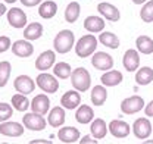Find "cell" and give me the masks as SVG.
Returning a JSON list of instances; mask_svg holds the SVG:
<instances>
[{"label":"cell","mask_w":153,"mask_h":144,"mask_svg":"<svg viewBox=\"0 0 153 144\" xmlns=\"http://www.w3.org/2000/svg\"><path fill=\"white\" fill-rule=\"evenodd\" d=\"M143 108H144V100H143V97H140V96L128 97V99L122 100V103H121V110H122L124 113H127V115L137 113V112H140Z\"/></svg>","instance_id":"cell-6"},{"label":"cell","mask_w":153,"mask_h":144,"mask_svg":"<svg viewBox=\"0 0 153 144\" xmlns=\"http://www.w3.org/2000/svg\"><path fill=\"white\" fill-rule=\"evenodd\" d=\"M93 118H94V112L87 105H81L75 113V119L79 124H88L93 121Z\"/></svg>","instance_id":"cell-22"},{"label":"cell","mask_w":153,"mask_h":144,"mask_svg":"<svg viewBox=\"0 0 153 144\" xmlns=\"http://www.w3.org/2000/svg\"><path fill=\"white\" fill-rule=\"evenodd\" d=\"M10 72H12V66L7 60L0 62V87H4L10 78Z\"/></svg>","instance_id":"cell-34"},{"label":"cell","mask_w":153,"mask_h":144,"mask_svg":"<svg viewBox=\"0 0 153 144\" xmlns=\"http://www.w3.org/2000/svg\"><path fill=\"white\" fill-rule=\"evenodd\" d=\"M97 10H99L100 15H103L108 21H112V22H116V21H119V18H121L119 10L115 7L114 4L106 3V1L99 3V4H97Z\"/></svg>","instance_id":"cell-15"},{"label":"cell","mask_w":153,"mask_h":144,"mask_svg":"<svg viewBox=\"0 0 153 144\" xmlns=\"http://www.w3.org/2000/svg\"><path fill=\"white\" fill-rule=\"evenodd\" d=\"M7 21L13 28H24L27 25V15L22 9L12 7L7 10Z\"/></svg>","instance_id":"cell-10"},{"label":"cell","mask_w":153,"mask_h":144,"mask_svg":"<svg viewBox=\"0 0 153 144\" xmlns=\"http://www.w3.org/2000/svg\"><path fill=\"white\" fill-rule=\"evenodd\" d=\"M140 16L141 19L144 21V22H153V0L150 1H147L143 7H141V10H140Z\"/></svg>","instance_id":"cell-35"},{"label":"cell","mask_w":153,"mask_h":144,"mask_svg":"<svg viewBox=\"0 0 153 144\" xmlns=\"http://www.w3.org/2000/svg\"><path fill=\"white\" fill-rule=\"evenodd\" d=\"M13 87H15V90L21 93V94H30V93H33L34 88H36V82L28 76V75H19L15 78V81H13Z\"/></svg>","instance_id":"cell-9"},{"label":"cell","mask_w":153,"mask_h":144,"mask_svg":"<svg viewBox=\"0 0 153 144\" xmlns=\"http://www.w3.org/2000/svg\"><path fill=\"white\" fill-rule=\"evenodd\" d=\"M57 138L62 141V143L71 144L75 143L76 140H79V131L74 128V126H65V128H60L59 132H57Z\"/></svg>","instance_id":"cell-17"},{"label":"cell","mask_w":153,"mask_h":144,"mask_svg":"<svg viewBox=\"0 0 153 144\" xmlns=\"http://www.w3.org/2000/svg\"><path fill=\"white\" fill-rule=\"evenodd\" d=\"M146 0H133V3H135V4H141V3H144Z\"/></svg>","instance_id":"cell-43"},{"label":"cell","mask_w":153,"mask_h":144,"mask_svg":"<svg viewBox=\"0 0 153 144\" xmlns=\"http://www.w3.org/2000/svg\"><path fill=\"white\" fill-rule=\"evenodd\" d=\"M96 47H97V38L91 34L82 36L75 46V52L78 57H88L90 54L94 53Z\"/></svg>","instance_id":"cell-1"},{"label":"cell","mask_w":153,"mask_h":144,"mask_svg":"<svg viewBox=\"0 0 153 144\" xmlns=\"http://www.w3.org/2000/svg\"><path fill=\"white\" fill-rule=\"evenodd\" d=\"M79 143H81V144H87V143H93V144H96L97 141H96V140H91V138H90L88 135H85V137H84L82 140H79Z\"/></svg>","instance_id":"cell-40"},{"label":"cell","mask_w":153,"mask_h":144,"mask_svg":"<svg viewBox=\"0 0 153 144\" xmlns=\"http://www.w3.org/2000/svg\"><path fill=\"white\" fill-rule=\"evenodd\" d=\"M10 46H12V43H10V38L9 37H6V36L0 37V53H3L7 49H10Z\"/></svg>","instance_id":"cell-37"},{"label":"cell","mask_w":153,"mask_h":144,"mask_svg":"<svg viewBox=\"0 0 153 144\" xmlns=\"http://www.w3.org/2000/svg\"><path fill=\"white\" fill-rule=\"evenodd\" d=\"M57 12V4L52 0H46L38 7V15L43 19H52Z\"/></svg>","instance_id":"cell-21"},{"label":"cell","mask_w":153,"mask_h":144,"mask_svg":"<svg viewBox=\"0 0 153 144\" xmlns=\"http://www.w3.org/2000/svg\"><path fill=\"white\" fill-rule=\"evenodd\" d=\"M74 41H75V38H74L72 31L63 30L55 37V41H53L55 50L57 53H68L74 47Z\"/></svg>","instance_id":"cell-3"},{"label":"cell","mask_w":153,"mask_h":144,"mask_svg":"<svg viewBox=\"0 0 153 144\" xmlns=\"http://www.w3.org/2000/svg\"><path fill=\"white\" fill-rule=\"evenodd\" d=\"M144 112H146V116H153V100L144 108Z\"/></svg>","instance_id":"cell-39"},{"label":"cell","mask_w":153,"mask_h":144,"mask_svg":"<svg viewBox=\"0 0 153 144\" xmlns=\"http://www.w3.org/2000/svg\"><path fill=\"white\" fill-rule=\"evenodd\" d=\"M43 34V27L41 24L38 22H31L25 30H24V38L28 40V41H33V40H38Z\"/></svg>","instance_id":"cell-24"},{"label":"cell","mask_w":153,"mask_h":144,"mask_svg":"<svg viewBox=\"0 0 153 144\" xmlns=\"http://www.w3.org/2000/svg\"><path fill=\"white\" fill-rule=\"evenodd\" d=\"M65 118H66V115H65L63 108L56 106V108H53L52 110H50V113H49V119H47V121H49V124L53 126V128H57V126L63 125Z\"/></svg>","instance_id":"cell-20"},{"label":"cell","mask_w":153,"mask_h":144,"mask_svg":"<svg viewBox=\"0 0 153 144\" xmlns=\"http://www.w3.org/2000/svg\"><path fill=\"white\" fill-rule=\"evenodd\" d=\"M31 109H33V112L44 116L49 112V109H50V100H49V97L46 94H38V96H36L33 99V102H31Z\"/></svg>","instance_id":"cell-13"},{"label":"cell","mask_w":153,"mask_h":144,"mask_svg":"<svg viewBox=\"0 0 153 144\" xmlns=\"http://www.w3.org/2000/svg\"><path fill=\"white\" fill-rule=\"evenodd\" d=\"M84 28L88 33H100L105 28V21L99 16H88L84 21Z\"/></svg>","instance_id":"cell-25"},{"label":"cell","mask_w":153,"mask_h":144,"mask_svg":"<svg viewBox=\"0 0 153 144\" xmlns=\"http://www.w3.org/2000/svg\"><path fill=\"white\" fill-rule=\"evenodd\" d=\"M106 99H108L106 88L102 87V85H96L93 91H91V103L96 105V106H102V105H105Z\"/></svg>","instance_id":"cell-28"},{"label":"cell","mask_w":153,"mask_h":144,"mask_svg":"<svg viewBox=\"0 0 153 144\" xmlns=\"http://www.w3.org/2000/svg\"><path fill=\"white\" fill-rule=\"evenodd\" d=\"M106 132H108L106 122H105L103 119H100V118H99V119H94V121H93V124H91V134H93V137L97 138V140L105 138Z\"/></svg>","instance_id":"cell-29"},{"label":"cell","mask_w":153,"mask_h":144,"mask_svg":"<svg viewBox=\"0 0 153 144\" xmlns=\"http://www.w3.org/2000/svg\"><path fill=\"white\" fill-rule=\"evenodd\" d=\"M12 105L18 112H25L27 109L30 108V100L25 97V94L19 93V94H15L12 97Z\"/></svg>","instance_id":"cell-33"},{"label":"cell","mask_w":153,"mask_h":144,"mask_svg":"<svg viewBox=\"0 0 153 144\" xmlns=\"http://www.w3.org/2000/svg\"><path fill=\"white\" fill-rule=\"evenodd\" d=\"M99 41L109 49H118L119 47V38L115 36L114 33H102L99 37Z\"/></svg>","instance_id":"cell-30"},{"label":"cell","mask_w":153,"mask_h":144,"mask_svg":"<svg viewBox=\"0 0 153 144\" xmlns=\"http://www.w3.org/2000/svg\"><path fill=\"white\" fill-rule=\"evenodd\" d=\"M55 60H56L55 52H53V50H46V52H43V53L37 57V60H36V68L40 69V71H47V69H50V68L53 66Z\"/></svg>","instance_id":"cell-12"},{"label":"cell","mask_w":153,"mask_h":144,"mask_svg":"<svg viewBox=\"0 0 153 144\" xmlns=\"http://www.w3.org/2000/svg\"><path fill=\"white\" fill-rule=\"evenodd\" d=\"M22 122H24L25 128H28L31 131H43L46 128V119L43 118V115H38L36 112L24 115Z\"/></svg>","instance_id":"cell-4"},{"label":"cell","mask_w":153,"mask_h":144,"mask_svg":"<svg viewBox=\"0 0 153 144\" xmlns=\"http://www.w3.org/2000/svg\"><path fill=\"white\" fill-rule=\"evenodd\" d=\"M71 84L74 85L76 91H87L91 84V76L87 69L84 68H76L71 72Z\"/></svg>","instance_id":"cell-2"},{"label":"cell","mask_w":153,"mask_h":144,"mask_svg":"<svg viewBox=\"0 0 153 144\" xmlns=\"http://www.w3.org/2000/svg\"><path fill=\"white\" fill-rule=\"evenodd\" d=\"M10 47H12L13 54L18 56V57H30L31 54L34 53V46L28 40H18Z\"/></svg>","instance_id":"cell-11"},{"label":"cell","mask_w":153,"mask_h":144,"mask_svg":"<svg viewBox=\"0 0 153 144\" xmlns=\"http://www.w3.org/2000/svg\"><path fill=\"white\" fill-rule=\"evenodd\" d=\"M91 63H93V66L96 69H99V71H109L114 66V59H112V56L109 53L97 52L91 57Z\"/></svg>","instance_id":"cell-7"},{"label":"cell","mask_w":153,"mask_h":144,"mask_svg":"<svg viewBox=\"0 0 153 144\" xmlns=\"http://www.w3.org/2000/svg\"><path fill=\"white\" fill-rule=\"evenodd\" d=\"M135 81L138 85H147L153 81V69L149 66H144L141 69H138L135 73Z\"/></svg>","instance_id":"cell-26"},{"label":"cell","mask_w":153,"mask_h":144,"mask_svg":"<svg viewBox=\"0 0 153 144\" xmlns=\"http://www.w3.org/2000/svg\"><path fill=\"white\" fill-rule=\"evenodd\" d=\"M4 1H6V3H15L16 0H4Z\"/></svg>","instance_id":"cell-44"},{"label":"cell","mask_w":153,"mask_h":144,"mask_svg":"<svg viewBox=\"0 0 153 144\" xmlns=\"http://www.w3.org/2000/svg\"><path fill=\"white\" fill-rule=\"evenodd\" d=\"M21 3L24 4V6H30V7H33V6H37L41 3V0H21Z\"/></svg>","instance_id":"cell-38"},{"label":"cell","mask_w":153,"mask_h":144,"mask_svg":"<svg viewBox=\"0 0 153 144\" xmlns=\"http://www.w3.org/2000/svg\"><path fill=\"white\" fill-rule=\"evenodd\" d=\"M71 72H72V69H71L69 63H65V62H59L53 68V73L56 75L57 78H60V79L69 78L71 76Z\"/></svg>","instance_id":"cell-32"},{"label":"cell","mask_w":153,"mask_h":144,"mask_svg":"<svg viewBox=\"0 0 153 144\" xmlns=\"http://www.w3.org/2000/svg\"><path fill=\"white\" fill-rule=\"evenodd\" d=\"M79 4L76 3V1H71L68 6H66V10H65V19H66V22H69V24H72V22H75L78 16H79Z\"/></svg>","instance_id":"cell-31"},{"label":"cell","mask_w":153,"mask_h":144,"mask_svg":"<svg viewBox=\"0 0 153 144\" xmlns=\"http://www.w3.org/2000/svg\"><path fill=\"white\" fill-rule=\"evenodd\" d=\"M0 134H3L6 137H19V135L24 134V126L18 122L4 121L0 125Z\"/></svg>","instance_id":"cell-16"},{"label":"cell","mask_w":153,"mask_h":144,"mask_svg":"<svg viewBox=\"0 0 153 144\" xmlns=\"http://www.w3.org/2000/svg\"><path fill=\"white\" fill-rule=\"evenodd\" d=\"M135 46H137V50L141 52L144 54H150L153 53V40L147 36H140L135 41Z\"/></svg>","instance_id":"cell-27"},{"label":"cell","mask_w":153,"mask_h":144,"mask_svg":"<svg viewBox=\"0 0 153 144\" xmlns=\"http://www.w3.org/2000/svg\"><path fill=\"white\" fill-rule=\"evenodd\" d=\"M122 65H124V68L128 72H135V69H138V65H140V56H138V53L134 49L127 50L125 54H124V57H122Z\"/></svg>","instance_id":"cell-14"},{"label":"cell","mask_w":153,"mask_h":144,"mask_svg":"<svg viewBox=\"0 0 153 144\" xmlns=\"http://www.w3.org/2000/svg\"><path fill=\"white\" fill-rule=\"evenodd\" d=\"M13 110H12V106L7 105V103H0V122H4L7 121L10 116H12Z\"/></svg>","instance_id":"cell-36"},{"label":"cell","mask_w":153,"mask_h":144,"mask_svg":"<svg viewBox=\"0 0 153 144\" xmlns=\"http://www.w3.org/2000/svg\"><path fill=\"white\" fill-rule=\"evenodd\" d=\"M60 103H62V106L65 109H76L79 106V103H81V96H79V93L75 90L66 91V93L62 96Z\"/></svg>","instance_id":"cell-18"},{"label":"cell","mask_w":153,"mask_h":144,"mask_svg":"<svg viewBox=\"0 0 153 144\" xmlns=\"http://www.w3.org/2000/svg\"><path fill=\"white\" fill-rule=\"evenodd\" d=\"M100 81L106 87H115V85L122 82V73L119 71H108L106 73L102 75Z\"/></svg>","instance_id":"cell-23"},{"label":"cell","mask_w":153,"mask_h":144,"mask_svg":"<svg viewBox=\"0 0 153 144\" xmlns=\"http://www.w3.org/2000/svg\"><path fill=\"white\" fill-rule=\"evenodd\" d=\"M40 143H43V144H50V141H49V140H33V141H31V144H40Z\"/></svg>","instance_id":"cell-41"},{"label":"cell","mask_w":153,"mask_h":144,"mask_svg":"<svg viewBox=\"0 0 153 144\" xmlns=\"http://www.w3.org/2000/svg\"><path fill=\"white\" fill-rule=\"evenodd\" d=\"M134 135L140 140H146L152 134V124L147 118H138L133 125Z\"/></svg>","instance_id":"cell-8"},{"label":"cell","mask_w":153,"mask_h":144,"mask_svg":"<svg viewBox=\"0 0 153 144\" xmlns=\"http://www.w3.org/2000/svg\"><path fill=\"white\" fill-rule=\"evenodd\" d=\"M109 131L111 134L116 137V138H124L130 134V125L124 121H119V119H115L109 124Z\"/></svg>","instance_id":"cell-19"},{"label":"cell","mask_w":153,"mask_h":144,"mask_svg":"<svg viewBox=\"0 0 153 144\" xmlns=\"http://www.w3.org/2000/svg\"><path fill=\"white\" fill-rule=\"evenodd\" d=\"M4 13H6V6H4L3 3H0V16L4 15Z\"/></svg>","instance_id":"cell-42"},{"label":"cell","mask_w":153,"mask_h":144,"mask_svg":"<svg viewBox=\"0 0 153 144\" xmlns=\"http://www.w3.org/2000/svg\"><path fill=\"white\" fill-rule=\"evenodd\" d=\"M37 85L44 93H56L57 88H59V81L53 75L43 72L37 76Z\"/></svg>","instance_id":"cell-5"}]
</instances>
